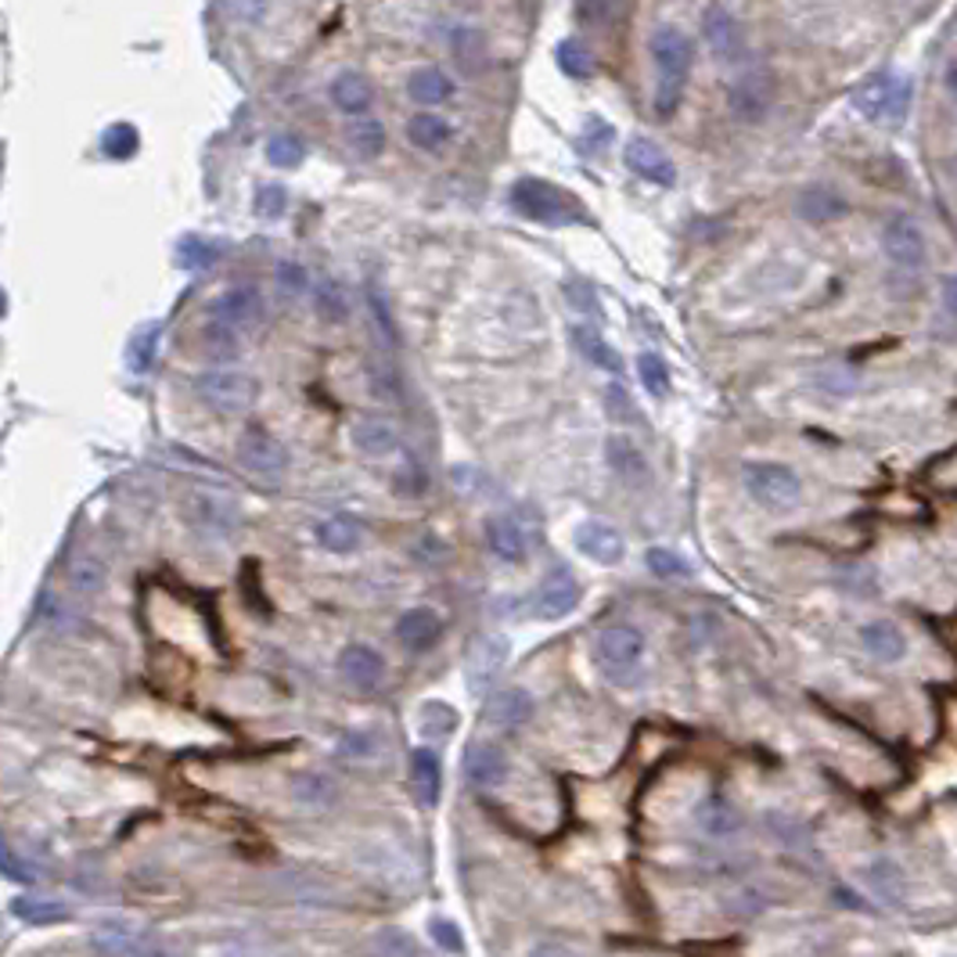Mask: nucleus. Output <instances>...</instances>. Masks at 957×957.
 <instances>
[{"label": "nucleus", "instance_id": "1", "mask_svg": "<svg viewBox=\"0 0 957 957\" xmlns=\"http://www.w3.org/2000/svg\"><path fill=\"white\" fill-rule=\"evenodd\" d=\"M652 62H655V98L652 109L659 120H670L680 109L684 87H688L691 65H695V44L680 26H659L652 33Z\"/></svg>", "mask_w": 957, "mask_h": 957}, {"label": "nucleus", "instance_id": "2", "mask_svg": "<svg viewBox=\"0 0 957 957\" xmlns=\"http://www.w3.org/2000/svg\"><path fill=\"white\" fill-rule=\"evenodd\" d=\"M512 206H515V212H523L526 220L551 223V228H565V223L587 220V212L576 206V198L569 192H562V187H554L548 181H537V176L515 181Z\"/></svg>", "mask_w": 957, "mask_h": 957}, {"label": "nucleus", "instance_id": "3", "mask_svg": "<svg viewBox=\"0 0 957 957\" xmlns=\"http://www.w3.org/2000/svg\"><path fill=\"white\" fill-rule=\"evenodd\" d=\"M911 98H915L911 79H896V76L882 73V76L864 79V84L857 87L854 105H857V112L864 115V120L896 130V126H904L907 112H911Z\"/></svg>", "mask_w": 957, "mask_h": 957}, {"label": "nucleus", "instance_id": "4", "mask_svg": "<svg viewBox=\"0 0 957 957\" xmlns=\"http://www.w3.org/2000/svg\"><path fill=\"white\" fill-rule=\"evenodd\" d=\"M741 479H746L749 498L756 504L771 507V512H788L802 498L799 476L788 465H777V461H749Z\"/></svg>", "mask_w": 957, "mask_h": 957}, {"label": "nucleus", "instance_id": "5", "mask_svg": "<svg viewBox=\"0 0 957 957\" xmlns=\"http://www.w3.org/2000/svg\"><path fill=\"white\" fill-rule=\"evenodd\" d=\"M594 655L609 680H630L645 659V634L630 623H612L598 634Z\"/></svg>", "mask_w": 957, "mask_h": 957}, {"label": "nucleus", "instance_id": "6", "mask_svg": "<svg viewBox=\"0 0 957 957\" xmlns=\"http://www.w3.org/2000/svg\"><path fill=\"white\" fill-rule=\"evenodd\" d=\"M195 385H198V393H203L206 404L212 410H220V415H245L259 396V382L253 375L228 371V368L198 375Z\"/></svg>", "mask_w": 957, "mask_h": 957}, {"label": "nucleus", "instance_id": "7", "mask_svg": "<svg viewBox=\"0 0 957 957\" xmlns=\"http://www.w3.org/2000/svg\"><path fill=\"white\" fill-rule=\"evenodd\" d=\"M777 101V79L766 69H752L741 73L735 84L727 87V109L738 123H760Z\"/></svg>", "mask_w": 957, "mask_h": 957}, {"label": "nucleus", "instance_id": "8", "mask_svg": "<svg viewBox=\"0 0 957 957\" xmlns=\"http://www.w3.org/2000/svg\"><path fill=\"white\" fill-rule=\"evenodd\" d=\"M238 457L242 465L253 471V476H263V479H278L281 471L289 468V451L285 443L274 440L267 429H249L238 440Z\"/></svg>", "mask_w": 957, "mask_h": 957}, {"label": "nucleus", "instance_id": "9", "mask_svg": "<svg viewBox=\"0 0 957 957\" xmlns=\"http://www.w3.org/2000/svg\"><path fill=\"white\" fill-rule=\"evenodd\" d=\"M702 37L720 62H738L746 54V33L724 4H709L702 11Z\"/></svg>", "mask_w": 957, "mask_h": 957}, {"label": "nucleus", "instance_id": "10", "mask_svg": "<svg viewBox=\"0 0 957 957\" xmlns=\"http://www.w3.org/2000/svg\"><path fill=\"white\" fill-rule=\"evenodd\" d=\"M882 249H885V256H889L900 270H918L921 263H925V256H929L925 234H921L918 223L907 220V217H896V220L885 223Z\"/></svg>", "mask_w": 957, "mask_h": 957}, {"label": "nucleus", "instance_id": "11", "mask_svg": "<svg viewBox=\"0 0 957 957\" xmlns=\"http://www.w3.org/2000/svg\"><path fill=\"white\" fill-rule=\"evenodd\" d=\"M507 663V637L504 634H482L476 645L468 648V663H465V677L471 691H487L498 673Z\"/></svg>", "mask_w": 957, "mask_h": 957}, {"label": "nucleus", "instance_id": "12", "mask_svg": "<svg viewBox=\"0 0 957 957\" xmlns=\"http://www.w3.org/2000/svg\"><path fill=\"white\" fill-rule=\"evenodd\" d=\"M623 162H626V170H630L634 176H641V181H648V184L673 187V181H677V170H673L670 156L655 145V140H648V137L626 140Z\"/></svg>", "mask_w": 957, "mask_h": 957}, {"label": "nucleus", "instance_id": "13", "mask_svg": "<svg viewBox=\"0 0 957 957\" xmlns=\"http://www.w3.org/2000/svg\"><path fill=\"white\" fill-rule=\"evenodd\" d=\"M184 512H187V523H192L203 537H212V540L231 537L234 529H238V512H234L223 498H212V493H203V490L187 498Z\"/></svg>", "mask_w": 957, "mask_h": 957}, {"label": "nucleus", "instance_id": "14", "mask_svg": "<svg viewBox=\"0 0 957 957\" xmlns=\"http://www.w3.org/2000/svg\"><path fill=\"white\" fill-rule=\"evenodd\" d=\"M576 605H580V584H576V576L569 569H554L543 576L537 601H533V612L540 619H548V623L565 619Z\"/></svg>", "mask_w": 957, "mask_h": 957}, {"label": "nucleus", "instance_id": "15", "mask_svg": "<svg viewBox=\"0 0 957 957\" xmlns=\"http://www.w3.org/2000/svg\"><path fill=\"white\" fill-rule=\"evenodd\" d=\"M212 314L242 332V328H253L263 321V295H259L253 285H234L220 295L217 306H212Z\"/></svg>", "mask_w": 957, "mask_h": 957}, {"label": "nucleus", "instance_id": "16", "mask_svg": "<svg viewBox=\"0 0 957 957\" xmlns=\"http://www.w3.org/2000/svg\"><path fill=\"white\" fill-rule=\"evenodd\" d=\"M576 548L598 565H619L626 554L619 529H612L605 523H584L580 529H576Z\"/></svg>", "mask_w": 957, "mask_h": 957}, {"label": "nucleus", "instance_id": "17", "mask_svg": "<svg viewBox=\"0 0 957 957\" xmlns=\"http://www.w3.org/2000/svg\"><path fill=\"white\" fill-rule=\"evenodd\" d=\"M339 670L357 691H375L378 684L385 680L382 655H378L375 648H368V645H349L346 652H342V659H339Z\"/></svg>", "mask_w": 957, "mask_h": 957}, {"label": "nucleus", "instance_id": "18", "mask_svg": "<svg viewBox=\"0 0 957 957\" xmlns=\"http://www.w3.org/2000/svg\"><path fill=\"white\" fill-rule=\"evenodd\" d=\"M529 716H533V695H529L526 688H501L487 699V724L490 727L512 731V727H523Z\"/></svg>", "mask_w": 957, "mask_h": 957}, {"label": "nucleus", "instance_id": "19", "mask_svg": "<svg viewBox=\"0 0 957 957\" xmlns=\"http://www.w3.org/2000/svg\"><path fill=\"white\" fill-rule=\"evenodd\" d=\"M140 932H145V929L134 925L130 918H101L98 925L90 929V943L105 957H134Z\"/></svg>", "mask_w": 957, "mask_h": 957}, {"label": "nucleus", "instance_id": "20", "mask_svg": "<svg viewBox=\"0 0 957 957\" xmlns=\"http://www.w3.org/2000/svg\"><path fill=\"white\" fill-rule=\"evenodd\" d=\"M465 774H468L471 785L498 788L504 777H507V756H504V749L490 746V741H476V746L465 752Z\"/></svg>", "mask_w": 957, "mask_h": 957}, {"label": "nucleus", "instance_id": "21", "mask_svg": "<svg viewBox=\"0 0 957 957\" xmlns=\"http://www.w3.org/2000/svg\"><path fill=\"white\" fill-rule=\"evenodd\" d=\"M440 634H443V623L432 609H410L396 623V637L407 652H425V648L440 641Z\"/></svg>", "mask_w": 957, "mask_h": 957}, {"label": "nucleus", "instance_id": "22", "mask_svg": "<svg viewBox=\"0 0 957 957\" xmlns=\"http://www.w3.org/2000/svg\"><path fill=\"white\" fill-rule=\"evenodd\" d=\"M410 788H415L421 807H435V802H440L443 766L432 749H415V756H410Z\"/></svg>", "mask_w": 957, "mask_h": 957}, {"label": "nucleus", "instance_id": "23", "mask_svg": "<svg viewBox=\"0 0 957 957\" xmlns=\"http://www.w3.org/2000/svg\"><path fill=\"white\" fill-rule=\"evenodd\" d=\"M860 645H864L874 659H882V663H896V659H904L907 652L904 630L889 619H871L860 626Z\"/></svg>", "mask_w": 957, "mask_h": 957}, {"label": "nucleus", "instance_id": "24", "mask_svg": "<svg viewBox=\"0 0 957 957\" xmlns=\"http://www.w3.org/2000/svg\"><path fill=\"white\" fill-rule=\"evenodd\" d=\"M605 454H609L612 476L623 479L626 487H641V482H648V461L630 440H626V435H612V440L605 443Z\"/></svg>", "mask_w": 957, "mask_h": 957}, {"label": "nucleus", "instance_id": "25", "mask_svg": "<svg viewBox=\"0 0 957 957\" xmlns=\"http://www.w3.org/2000/svg\"><path fill=\"white\" fill-rule=\"evenodd\" d=\"M487 543L501 562H523L526 559V533L512 515L487 518Z\"/></svg>", "mask_w": 957, "mask_h": 957}, {"label": "nucleus", "instance_id": "26", "mask_svg": "<svg viewBox=\"0 0 957 957\" xmlns=\"http://www.w3.org/2000/svg\"><path fill=\"white\" fill-rule=\"evenodd\" d=\"M11 915L22 918L26 925H54V921H69V907L54 896H40V893H26L11 900Z\"/></svg>", "mask_w": 957, "mask_h": 957}, {"label": "nucleus", "instance_id": "27", "mask_svg": "<svg viewBox=\"0 0 957 957\" xmlns=\"http://www.w3.org/2000/svg\"><path fill=\"white\" fill-rule=\"evenodd\" d=\"M695 824H699V829H702L706 835L724 838V835L741 832V813H738L735 807H731L727 799L709 796L706 802H699V810H695Z\"/></svg>", "mask_w": 957, "mask_h": 957}, {"label": "nucleus", "instance_id": "28", "mask_svg": "<svg viewBox=\"0 0 957 957\" xmlns=\"http://www.w3.org/2000/svg\"><path fill=\"white\" fill-rule=\"evenodd\" d=\"M353 443H357V451L360 454H368V457H385V454H393L396 451V429H393V421H385V418H360L357 421V429H353Z\"/></svg>", "mask_w": 957, "mask_h": 957}, {"label": "nucleus", "instance_id": "29", "mask_svg": "<svg viewBox=\"0 0 957 957\" xmlns=\"http://www.w3.org/2000/svg\"><path fill=\"white\" fill-rule=\"evenodd\" d=\"M198 346H203V353L212 360H234L242 353V332L231 328L228 321H220V317H212V321L203 324V332H198Z\"/></svg>", "mask_w": 957, "mask_h": 957}, {"label": "nucleus", "instance_id": "30", "mask_svg": "<svg viewBox=\"0 0 957 957\" xmlns=\"http://www.w3.org/2000/svg\"><path fill=\"white\" fill-rule=\"evenodd\" d=\"M407 137H410V145L421 151H440V148H446V140L454 137V130L435 112H418L415 120L407 123Z\"/></svg>", "mask_w": 957, "mask_h": 957}, {"label": "nucleus", "instance_id": "31", "mask_svg": "<svg viewBox=\"0 0 957 957\" xmlns=\"http://www.w3.org/2000/svg\"><path fill=\"white\" fill-rule=\"evenodd\" d=\"M846 212V203L829 187H813V192L799 195V217L810 223H832Z\"/></svg>", "mask_w": 957, "mask_h": 957}, {"label": "nucleus", "instance_id": "32", "mask_svg": "<svg viewBox=\"0 0 957 957\" xmlns=\"http://www.w3.org/2000/svg\"><path fill=\"white\" fill-rule=\"evenodd\" d=\"M332 101L339 105L342 112L349 115H360L371 109V87L368 79L357 76V73H342L335 84H332Z\"/></svg>", "mask_w": 957, "mask_h": 957}, {"label": "nucleus", "instance_id": "33", "mask_svg": "<svg viewBox=\"0 0 957 957\" xmlns=\"http://www.w3.org/2000/svg\"><path fill=\"white\" fill-rule=\"evenodd\" d=\"M407 94L418 105H443L454 94V84H451V76L440 73V69H418V73L410 76Z\"/></svg>", "mask_w": 957, "mask_h": 957}, {"label": "nucleus", "instance_id": "34", "mask_svg": "<svg viewBox=\"0 0 957 957\" xmlns=\"http://www.w3.org/2000/svg\"><path fill=\"white\" fill-rule=\"evenodd\" d=\"M573 339H576V349H580L590 364H598L601 371H609V375H619V371H623V360H619V353L612 349L609 342L594 332V328H576V332H573Z\"/></svg>", "mask_w": 957, "mask_h": 957}, {"label": "nucleus", "instance_id": "35", "mask_svg": "<svg viewBox=\"0 0 957 957\" xmlns=\"http://www.w3.org/2000/svg\"><path fill=\"white\" fill-rule=\"evenodd\" d=\"M314 306H317V314H321V321H328V324H342L349 317L346 292H342V285L332 278H321L314 285Z\"/></svg>", "mask_w": 957, "mask_h": 957}, {"label": "nucleus", "instance_id": "36", "mask_svg": "<svg viewBox=\"0 0 957 957\" xmlns=\"http://www.w3.org/2000/svg\"><path fill=\"white\" fill-rule=\"evenodd\" d=\"M292 796L306 810H324L335 802V785H332V777H324V774H303L299 782L292 785Z\"/></svg>", "mask_w": 957, "mask_h": 957}, {"label": "nucleus", "instance_id": "37", "mask_svg": "<svg viewBox=\"0 0 957 957\" xmlns=\"http://www.w3.org/2000/svg\"><path fill=\"white\" fill-rule=\"evenodd\" d=\"M554 62H559L562 73L573 76V79H590V76H594V54H590L580 40H562L559 51H554Z\"/></svg>", "mask_w": 957, "mask_h": 957}, {"label": "nucleus", "instance_id": "38", "mask_svg": "<svg viewBox=\"0 0 957 957\" xmlns=\"http://www.w3.org/2000/svg\"><path fill=\"white\" fill-rule=\"evenodd\" d=\"M451 47H454V58L465 69H479L482 58H487V37H482L476 26H457L451 33Z\"/></svg>", "mask_w": 957, "mask_h": 957}, {"label": "nucleus", "instance_id": "39", "mask_svg": "<svg viewBox=\"0 0 957 957\" xmlns=\"http://www.w3.org/2000/svg\"><path fill=\"white\" fill-rule=\"evenodd\" d=\"M321 543L328 551H353L360 543V526L353 515H335L321 526Z\"/></svg>", "mask_w": 957, "mask_h": 957}, {"label": "nucleus", "instance_id": "40", "mask_svg": "<svg viewBox=\"0 0 957 957\" xmlns=\"http://www.w3.org/2000/svg\"><path fill=\"white\" fill-rule=\"evenodd\" d=\"M637 378H641L648 396L663 400L670 393V368L659 353H641V357H637Z\"/></svg>", "mask_w": 957, "mask_h": 957}, {"label": "nucleus", "instance_id": "41", "mask_svg": "<svg viewBox=\"0 0 957 957\" xmlns=\"http://www.w3.org/2000/svg\"><path fill=\"white\" fill-rule=\"evenodd\" d=\"M156 346H159V324H145L140 332L134 335V342H130L126 349V364L130 371L140 375L151 368V360H156Z\"/></svg>", "mask_w": 957, "mask_h": 957}, {"label": "nucleus", "instance_id": "42", "mask_svg": "<svg viewBox=\"0 0 957 957\" xmlns=\"http://www.w3.org/2000/svg\"><path fill=\"white\" fill-rule=\"evenodd\" d=\"M349 145L364 159L382 156V148H385V126L378 123V120H360L357 126L349 130Z\"/></svg>", "mask_w": 957, "mask_h": 957}, {"label": "nucleus", "instance_id": "43", "mask_svg": "<svg viewBox=\"0 0 957 957\" xmlns=\"http://www.w3.org/2000/svg\"><path fill=\"white\" fill-rule=\"evenodd\" d=\"M645 562H648V569L659 576V580H688V576H691V565L670 548H652L645 554Z\"/></svg>", "mask_w": 957, "mask_h": 957}, {"label": "nucleus", "instance_id": "44", "mask_svg": "<svg viewBox=\"0 0 957 957\" xmlns=\"http://www.w3.org/2000/svg\"><path fill=\"white\" fill-rule=\"evenodd\" d=\"M267 159L274 162L278 170H295V167H303V159H306V145L299 137H292V134H278V137H270V145H267Z\"/></svg>", "mask_w": 957, "mask_h": 957}, {"label": "nucleus", "instance_id": "45", "mask_svg": "<svg viewBox=\"0 0 957 957\" xmlns=\"http://www.w3.org/2000/svg\"><path fill=\"white\" fill-rule=\"evenodd\" d=\"M457 727V713L446 702L421 706V735L425 738H446Z\"/></svg>", "mask_w": 957, "mask_h": 957}, {"label": "nucleus", "instance_id": "46", "mask_svg": "<svg viewBox=\"0 0 957 957\" xmlns=\"http://www.w3.org/2000/svg\"><path fill=\"white\" fill-rule=\"evenodd\" d=\"M0 874H4L8 882H19V885H33V879H37V871H33L26 860L4 843V838H0Z\"/></svg>", "mask_w": 957, "mask_h": 957}, {"label": "nucleus", "instance_id": "47", "mask_svg": "<svg viewBox=\"0 0 957 957\" xmlns=\"http://www.w3.org/2000/svg\"><path fill=\"white\" fill-rule=\"evenodd\" d=\"M105 151H109L112 159H130L137 151V130L134 126H112L109 134H105Z\"/></svg>", "mask_w": 957, "mask_h": 957}, {"label": "nucleus", "instance_id": "48", "mask_svg": "<svg viewBox=\"0 0 957 957\" xmlns=\"http://www.w3.org/2000/svg\"><path fill=\"white\" fill-rule=\"evenodd\" d=\"M289 209V195H285V187H278V184H267V187H259L256 192V217H267V220H278L281 212Z\"/></svg>", "mask_w": 957, "mask_h": 957}, {"label": "nucleus", "instance_id": "49", "mask_svg": "<svg viewBox=\"0 0 957 957\" xmlns=\"http://www.w3.org/2000/svg\"><path fill=\"white\" fill-rule=\"evenodd\" d=\"M101 584H105L101 562L84 559V562H76V565H73V587H76V590H84V594H94V590H98Z\"/></svg>", "mask_w": 957, "mask_h": 957}, {"label": "nucleus", "instance_id": "50", "mask_svg": "<svg viewBox=\"0 0 957 957\" xmlns=\"http://www.w3.org/2000/svg\"><path fill=\"white\" fill-rule=\"evenodd\" d=\"M217 957H263V947L249 936H223L217 943Z\"/></svg>", "mask_w": 957, "mask_h": 957}, {"label": "nucleus", "instance_id": "51", "mask_svg": "<svg viewBox=\"0 0 957 957\" xmlns=\"http://www.w3.org/2000/svg\"><path fill=\"white\" fill-rule=\"evenodd\" d=\"M181 263L184 267H209L212 259H217V245H209V242H198V238H187V242H181Z\"/></svg>", "mask_w": 957, "mask_h": 957}, {"label": "nucleus", "instance_id": "52", "mask_svg": "<svg viewBox=\"0 0 957 957\" xmlns=\"http://www.w3.org/2000/svg\"><path fill=\"white\" fill-rule=\"evenodd\" d=\"M278 285H281V292L299 295L306 285H310V281H306V270H303L299 263H292V259H285V263H278Z\"/></svg>", "mask_w": 957, "mask_h": 957}, {"label": "nucleus", "instance_id": "53", "mask_svg": "<svg viewBox=\"0 0 957 957\" xmlns=\"http://www.w3.org/2000/svg\"><path fill=\"white\" fill-rule=\"evenodd\" d=\"M368 299H371V314H375V324L382 328V335L389 339V342H396V328H393V314H389V303H385V295L378 292V289H371L368 292Z\"/></svg>", "mask_w": 957, "mask_h": 957}, {"label": "nucleus", "instance_id": "54", "mask_svg": "<svg viewBox=\"0 0 957 957\" xmlns=\"http://www.w3.org/2000/svg\"><path fill=\"white\" fill-rule=\"evenodd\" d=\"M368 385H371V393H375L378 400H393V396L400 393L396 375L389 371V368H371V371H368Z\"/></svg>", "mask_w": 957, "mask_h": 957}, {"label": "nucleus", "instance_id": "55", "mask_svg": "<svg viewBox=\"0 0 957 957\" xmlns=\"http://www.w3.org/2000/svg\"><path fill=\"white\" fill-rule=\"evenodd\" d=\"M565 295H569V303L576 306V310H584L587 306V314H601V303H598V295H594V289L590 285H580V281H569V285H565Z\"/></svg>", "mask_w": 957, "mask_h": 957}, {"label": "nucleus", "instance_id": "56", "mask_svg": "<svg viewBox=\"0 0 957 957\" xmlns=\"http://www.w3.org/2000/svg\"><path fill=\"white\" fill-rule=\"evenodd\" d=\"M432 940L440 943L443 950H451V954L461 950V932H457V925H451V921H443V918L432 921Z\"/></svg>", "mask_w": 957, "mask_h": 957}, {"label": "nucleus", "instance_id": "57", "mask_svg": "<svg viewBox=\"0 0 957 957\" xmlns=\"http://www.w3.org/2000/svg\"><path fill=\"white\" fill-rule=\"evenodd\" d=\"M134 957H181L176 950H170L167 943H162L159 936H151V932H140L137 947H134Z\"/></svg>", "mask_w": 957, "mask_h": 957}, {"label": "nucleus", "instance_id": "58", "mask_svg": "<svg viewBox=\"0 0 957 957\" xmlns=\"http://www.w3.org/2000/svg\"><path fill=\"white\" fill-rule=\"evenodd\" d=\"M612 15H616V8H612V4H580V8H576V19L590 22V26H605Z\"/></svg>", "mask_w": 957, "mask_h": 957}, {"label": "nucleus", "instance_id": "59", "mask_svg": "<svg viewBox=\"0 0 957 957\" xmlns=\"http://www.w3.org/2000/svg\"><path fill=\"white\" fill-rule=\"evenodd\" d=\"M609 415H630V396H626V389L623 385H609Z\"/></svg>", "mask_w": 957, "mask_h": 957}, {"label": "nucleus", "instance_id": "60", "mask_svg": "<svg viewBox=\"0 0 957 957\" xmlns=\"http://www.w3.org/2000/svg\"><path fill=\"white\" fill-rule=\"evenodd\" d=\"M529 957H580V954L565 947V943H537V947L529 950Z\"/></svg>", "mask_w": 957, "mask_h": 957}, {"label": "nucleus", "instance_id": "61", "mask_svg": "<svg viewBox=\"0 0 957 957\" xmlns=\"http://www.w3.org/2000/svg\"><path fill=\"white\" fill-rule=\"evenodd\" d=\"M943 306L957 317V274H947L943 278Z\"/></svg>", "mask_w": 957, "mask_h": 957}, {"label": "nucleus", "instance_id": "62", "mask_svg": "<svg viewBox=\"0 0 957 957\" xmlns=\"http://www.w3.org/2000/svg\"><path fill=\"white\" fill-rule=\"evenodd\" d=\"M947 90H950V94H957V58H954V62L947 65Z\"/></svg>", "mask_w": 957, "mask_h": 957}, {"label": "nucleus", "instance_id": "63", "mask_svg": "<svg viewBox=\"0 0 957 957\" xmlns=\"http://www.w3.org/2000/svg\"><path fill=\"white\" fill-rule=\"evenodd\" d=\"M954 173H957V159H954Z\"/></svg>", "mask_w": 957, "mask_h": 957}]
</instances>
